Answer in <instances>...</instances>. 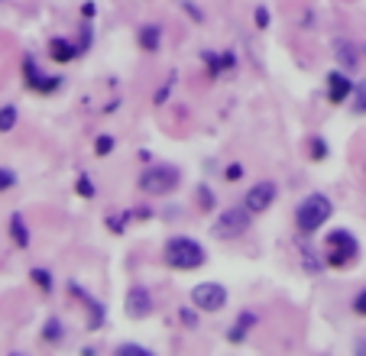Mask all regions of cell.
<instances>
[{
    "mask_svg": "<svg viewBox=\"0 0 366 356\" xmlns=\"http://www.w3.org/2000/svg\"><path fill=\"white\" fill-rule=\"evenodd\" d=\"M137 43H140V49H143V52H159V46H162V26L143 23V26H140V33H137Z\"/></svg>",
    "mask_w": 366,
    "mask_h": 356,
    "instance_id": "cell-16",
    "label": "cell"
},
{
    "mask_svg": "<svg viewBox=\"0 0 366 356\" xmlns=\"http://www.w3.org/2000/svg\"><path fill=\"white\" fill-rule=\"evenodd\" d=\"M69 292H72L75 298H81V305L88 308V331H101L104 321H107V308H104L101 301H97V298L88 295V292L81 289L78 282H69Z\"/></svg>",
    "mask_w": 366,
    "mask_h": 356,
    "instance_id": "cell-10",
    "label": "cell"
},
{
    "mask_svg": "<svg viewBox=\"0 0 366 356\" xmlns=\"http://www.w3.org/2000/svg\"><path fill=\"white\" fill-rule=\"evenodd\" d=\"M94 153H97V156H111L114 153V136H97V139H94Z\"/></svg>",
    "mask_w": 366,
    "mask_h": 356,
    "instance_id": "cell-24",
    "label": "cell"
},
{
    "mask_svg": "<svg viewBox=\"0 0 366 356\" xmlns=\"http://www.w3.org/2000/svg\"><path fill=\"white\" fill-rule=\"evenodd\" d=\"M360 49H363V55H366V43H363V46H360Z\"/></svg>",
    "mask_w": 366,
    "mask_h": 356,
    "instance_id": "cell-35",
    "label": "cell"
},
{
    "mask_svg": "<svg viewBox=\"0 0 366 356\" xmlns=\"http://www.w3.org/2000/svg\"><path fill=\"white\" fill-rule=\"evenodd\" d=\"M331 214H334V204L327 195H308L305 201L295 207V227L298 233H315V230H321L324 224L331 221Z\"/></svg>",
    "mask_w": 366,
    "mask_h": 356,
    "instance_id": "cell-2",
    "label": "cell"
},
{
    "mask_svg": "<svg viewBox=\"0 0 366 356\" xmlns=\"http://www.w3.org/2000/svg\"><path fill=\"white\" fill-rule=\"evenodd\" d=\"M94 13H97V7H94L91 0H88L85 7H81V17H85V23H91V20H94Z\"/></svg>",
    "mask_w": 366,
    "mask_h": 356,
    "instance_id": "cell-34",
    "label": "cell"
},
{
    "mask_svg": "<svg viewBox=\"0 0 366 356\" xmlns=\"http://www.w3.org/2000/svg\"><path fill=\"white\" fill-rule=\"evenodd\" d=\"M17 120H20L17 107H13V104H4V107H0V133H10V130L17 127Z\"/></svg>",
    "mask_w": 366,
    "mask_h": 356,
    "instance_id": "cell-19",
    "label": "cell"
},
{
    "mask_svg": "<svg viewBox=\"0 0 366 356\" xmlns=\"http://www.w3.org/2000/svg\"><path fill=\"white\" fill-rule=\"evenodd\" d=\"M353 94H357V104H353V111H357V114H366V81H360V85L353 88Z\"/></svg>",
    "mask_w": 366,
    "mask_h": 356,
    "instance_id": "cell-28",
    "label": "cell"
},
{
    "mask_svg": "<svg viewBox=\"0 0 366 356\" xmlns=\"http://www.w3.org/2000/svg\"><path fill=\"white\" fill-rule=\"evenodd\" d=\"M49 55H52V62L65 65V62L78 59V55H81V49H78V43H72V39H62V36H55V39L49 43Z\"/></svg>",
    "mask_w": 366,
    "mask_h": 356,
    "instance_id": "cell-15",
    "label": "cell"
},
{
    "mask_svg": "<svg viewBox=\"0 0 366 356\" xmlns=\"http://www.w3.org/2000/svg\"><path fill=\"white\" fill-rule=\"evenodd\" d=\"M214 204H217V198H214L211 188H208V185L198 188V207H201V211H211Z\"/></svg>",
    "mask_w": 366,
    "mask_h": 356,
    "instance_id": "cell-23",
    "label": "cell"
},
{
    "mask_svg": "<svg viewBox=\"0 0 366 356\" xmlns=\"http://www.w3.org/2000/svg\"><path fill=\"white\" fill-rule=\"evenodd\" d=\"M201 62L208 65V75L211 78L237 68V55H233V52H201Z\"/></svg>",
    "mask_w": 366,
    "mask_h": 356,
    "instance_id": "cell-13",
    "label": "cell"
},
{
    "mask_svg": "<svg viewBox=\"0 0 366 356\" xmlns=\"http://www.w3.org/2000/svg\"><path fill=\"white\" fill-rule=\"evenodd\" d=\"M162 259H165L169 269L191 272V269H201V266L208 263V253L195 237H172L162 246Z\"/></svg>",
    "mask_w": 366,
    "mask_h": 356,
    "instance_id": "cell-1",
    "label": "cell"
},
{
    "mask_svg": "<svg viewBox=\"0 0 366 356\" xmlns=\"http://www.w3.org/2000/svg\"><path fill=\"white\" fill-rule=\"evenodd\" d=\"M360 46L353 43V39H334V59H337V65L344 68V71H353V68L360 65Z\"/></svg>",
    "mask_w": 366,
    "mask_h": 356,
    "instance_id": "cell-12",
    "label": "cell"
},
{
    "mask_svg": "<svg viewBox=\"0 0 366 356\" xmlns=\"http://www.w3.org/2000/svg\"><path fill=\"white\" fill-rule=\"evenodd\" d=\"M353 81H350V75L347 71H337V68H334L331 75H327V101L331 104H347L350 101V94H353Z\"/></svg>",
    "mask_w": 366,
    "mask_h": 356,
    "instance_id": "cell-11",
    "label": "cell"
},
{
    "mask_svg": "<svg viewBox=\"0 0 366 356\" xmlns=\"http://www.w3.org/2000/svg\"><path fill=\"white\" fill-rule=\"evenodd\" d=\"M353 314L366 317V289H360L357 295H353Z\"/></svg>",
    "mask_w": 366,
    "mask_h": 356,
    "instance_id": "cell-30",
    "label": "cell"
},
{
    "mask_svg": "<svg viewBox=\"0 0 366 356\" xmlns=\"http://www.w3.org/2000/svg\"><path fill=\"white\" fill-rule=\"evenodd\" d=\"M23 78H26V88L36 94H52V91H59V85H62L59 75H43L39 65H36L29 55H26V62H23Z\"/></svg>",
    "mask_w": 366,
    "mask_h": 356,
    "instance_id": "cell-9",
    "label": "cell"
},
{
    "mask_svg": "<svg viewBox=\"0 0 366 356\" xmlns=\"http://www.w3.org/2000/svg\"><path fill=\"white\" fill-rule=\"evenodd\" d=\"M127 317H133V321H143V317H149V314L156 311V298L153 292L146 289V285H133V289L127 292Z\"/></svg>",
    "mask_w": 366,
    "mask_h": 356,
    "instance_id": "cell-8",
    "label": "cell"
},
{
    "mask_svg": "<svg viewBox=\"0 0 366 356\" xmlns=\"http://www.w3.org/2000/svg\"><path fill=\"white\" fill-rule=\"evenodd\" d=\"M62 337H65V327H62L59 317H49L43 327V340L46 343H62Z\"/></svg>",
    "mask_w": 366,
    "mask_h": 356,
    "instance_id": "cell-18",
    "label": "cell"
},
{
    "mask_svg": "<svg viewBox=\"0 0 366 356\" xmlns=\"http://www.w3.org/2000/svg\"><path fill=\"white\" fill-rule=\"evenodd\" d=\"M75 188H78V195L85 198V201H91V198H94V182H91V175H88V172H78Z\"/></svg>",
    "mask_w": 366,
    "mask_h": 356,
    "instance_id": "cell-20",
    "label": "cell"
},
{
    "mask_svg": "<svg viewBox=\"0 0 366 356\" xmlns=\"http://www.w3.org/2000/svg\"><path fill=\"white\" fill-rule=\"evenodd\" d=\"M117 353L120 356H153V350L143 347V343H120Z\"/></svg>",
    "mask_w": 366,
    "mask_h": 356,
    "instance_id": "cell-22",
    "label": "cell"
},
{
    "mask_svg": "<svg viewBox=\"0 0 366 356\" xmlns=\"http://www.w3.org/2000/svg\"><path fill=\"white\" fill-rule=\"evenodd\" d=\"M17 185V172L13 169H0V191H10Z\"/></svg>",
    "mask_w": 366,
    "mask_h": 356,
    "instance_id": "cell-26",
    "label": "cell"
},
{
    "mask_svg": "<svg viewBox=\"0 0 366 356\" xmlns=\"http://www.w3.org/2000/svg\"><path fill=\"white\" fill-rule=\"evenodd\" d=\"M29 279L39 285V292H46V295L52 292V272L49 269H33V272H29Z\"/></svg>",
    "mask_w": 366,
    "mask_h": 356,
    "instance_id": "cell-21",
    "label": "cell"
},
{
    "mask_svg": "<svg viewBox=\"0 0 366 356\" xmlns=\"http://www.w3.org/2000/svg\"><path fill=\"white\" fill-rule=\"evenodd\" d=\"M224 178H227V182H240V178H243V165H240V162H230L227 169H224Z\"/></svg>",
    "mask_w": 366,
    "mask_h": 356,
    "instance_id": "cell-29",
    "label": "cell"
},
{
    "mask_svg": "<svg viewBox=\"0 0 366 356\" xmlns=\"http://www.w3.org/2000/svg\"><path fill=\"white\" fill-rule=\"evenodd\" d=\"M227 289H224L221 282H198L195 289H191V305L198 311H208V314H217L227 308Z\"/></svg>",
    "mask_w": 366,
    "mask_h": 356,
    "instance_id": "cell-6",
    "label": "cell"
},
{
    "mask_svg": "<svg viewBox=\"0 0 366 356\" xmlns=\"http://www.w3.org/2000/svg\"><path fill=\"white\" fill-rule=\"evenodd\" d=\"M276 198H279V185L269 182V178H263V182H256V185L247 191L243 204H247L253 214H263V211H269V207L276 204Z\"/></svg>",
    "mask_w": 366,
    "mask_h": 356,
    "instance_id": "cell-7",
    "label": "cell"
},
{
    "mask_svg": "<svg viewBox=\"0 0 366 356\" xmlns=\"http://www.w3.org/2000/svg\"><path fill=\"white\" fill-rule=\"evenodd\" d=\"M253 327H259V314H256V311H240V317L230 324L227 340H230V343H243Z\"/></svg>",
    "mask_w": 366,
    "mask_h": 356,
    "instance_id": "cell-14",
    "label": "cell"
},
{
    "mask_svg": "<svg viewBox=\"0 0 366 356\" xmlns=\"http://www.w3.org/2000/svg\"><path fill=\"white\" fill-rule=\"evenodd\" d=\"M250 221H253V211H250L247 204H233V207H227V211L217 214L211 233L217 240H237L250 230Z\"/></svg>",
    "mask_w": 366,
    "mask_h": 356,
    "instance_id": "cell-5",
    "label": "cell"
},
{
    "mask_svg": "<svg viewBox=\"0 0 366 356\" xmlns=\"http://www.w3.org/2000/svg\"><path fill=\"white\" fill-rule=\"evenodd\" d=\"M182 185V172L175 165H149L140 175V191L149 198H165Z\"/></svg>",
    "mask_w": 366,
    "mask_h": 356,
    "instance_id": "cell-4",
    "label": "cell"
},
{
    "mask_svg": "<svg viewBox=\"0 0 366 356\" xmlns=\"http://www.w3.org/2000/svg\"><path fill=\"white\" fill-rule=\"evenodd\" d=\"M253 23L259 26V29H266V26H269V10H266V7H256V10H253Z\"/></svg>",
    "mask_w": 366,
    "mask_h": 356,
    "instance_id": "cell-31",
    "label": "cell"
},
{
    "mask_svg": "<svg viewBox=\"0 0 366 356\" xmlns=\"http://www.w3.org/2000/svg\"><path fill=\"white\" fill-rule=\"evenodd\" d=\"M179 321L185 324V327H198V308L191 305V308H182L179 311Z\"/></svg>",
    "mask_w": 366,
    "mask_h": 356,
    "instance_id": "cell-25",
    "label": "cell"
},
{
    "mask_svg": "<svg viewBox=\"0 0 366 356\" xmlns=\"http://www.w3.org/2000/svg\"><path fill=\"white\" fill-rule=\"evenodd\" d=\"M182 7H185L188 13H191V20H195V23H201V20H205V13H201V7H195L191 0H182Z\"/></svg>",
    "mask_w": 366,
    "mask_h": 356,
    "instance_id": "cell-33",
    "label": "cell"
},
{
    "mask_svg": "<svg viewBox=\"0 0 366 356\" xmlns=\"http://www.w3.org/2000/svg\"><path fill=\"white\" fill-rule=\"evenodd\" d=\"M360 256V240L350 233V230H331L327 240H324V263L334 266V269H347V266L357 263Z\"/></svg>",
    "mask_w": 366,
    "mask_h": 356,
    "instance_id": "cell-3",
    "label": "cell"
},
{
    "mask_svg": "<svg viewBox=\"0 0 366 356\" xmlns=\"http://www.w3.org/2000/svg\"><path fill=\"white\" fill-rule=\"evenodd\" d=\"M172 85H175V75H169V81H165V85H162L159 91L153 94V101H156V104H165V101H169V94H172Z\"/></svg>",
    "mask_w": 366,
    "mask_h": 356,
    "instance_id": "cell-27",
    "label": "cell"
},
{
    "mask_svg": "<svg viewBox=\"0 0 366 356\" xmlns=\"http://www.w3.org/2000/svg\"><path fill=\"white\" fill-rule=\"evenodd\" d=\"M10 237H13V243H17L20 249L29 246V230H26L23 214H13V217H10Z\"/></svg>",
    "mask_w": 366,
    "mask_h": 356,
    "instance_id": "cell-17",
    "label": "cell"
},
{
    "mask_svg": "<svg viewBox=\"0 0 366 356\" xmlns=\"http://www.w3.org/2000/svg\"><path fill=\"white\" fill-rule=\"evenodd\" d=\"M324 156H327V143H324V139H315V143H311V159H324Z\"/></svg>",
    "mask_w": 366,
    "mask_h": 356,
    "instance_id": "cell-32",
    "label": "cell"
}]
</instances>
